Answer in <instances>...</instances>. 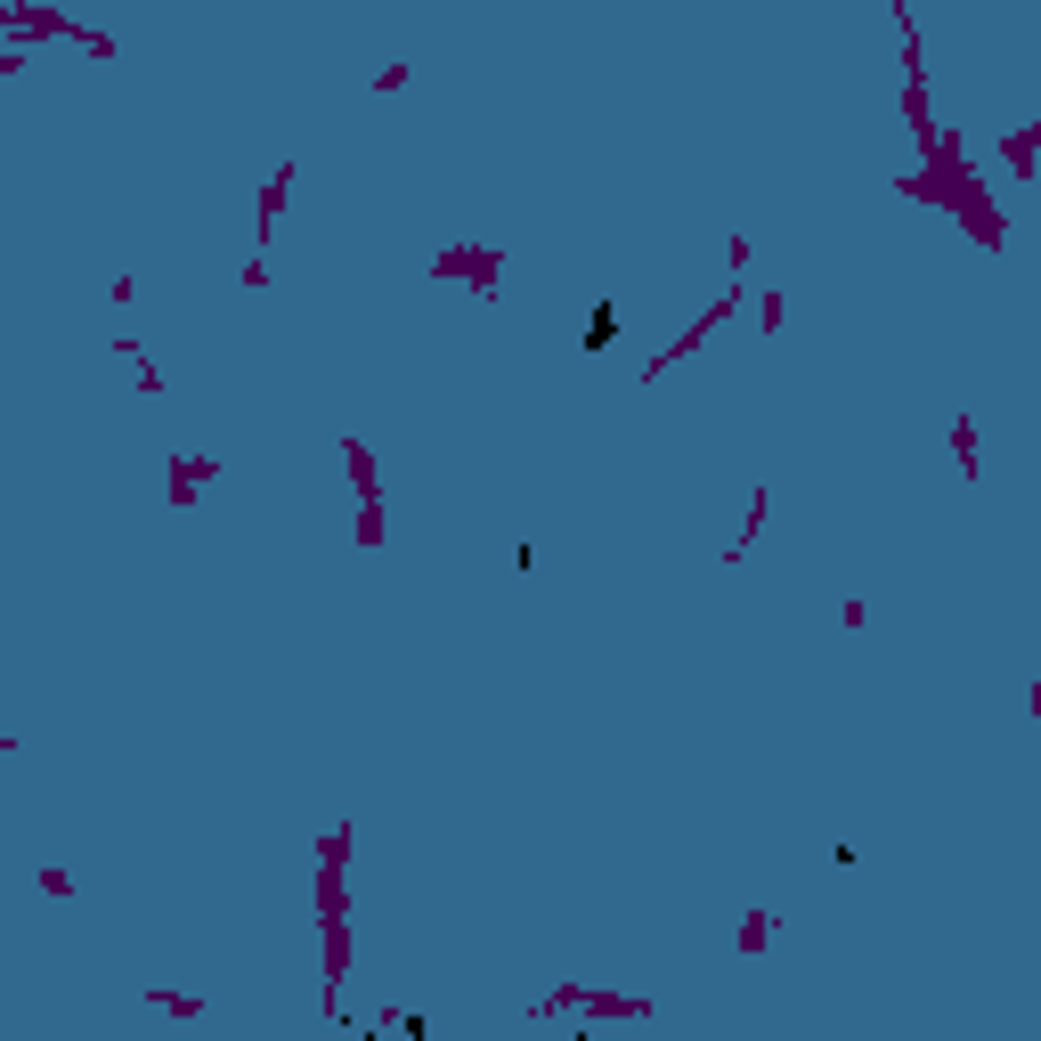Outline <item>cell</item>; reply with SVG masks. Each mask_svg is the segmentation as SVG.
Segmentation results:
<instances>
[{"mask_svg":"<svg viewBox=\"0 0 1041 1041\" xmlns=\"http://www.w3.org/2000/svg\"><path fill=\"white\" fill-rule=\"evenodd\" d=\"M765 936H773V911H757V920L741 928V952H765Z\"/></svg>","mask_w":1041,"mask_h":1041,"instance_id":"4","label":"cell"},{"mask_svg":"<svg viewBox=\"0 0 1041 1041\" xmlns=\"http://www.w3.org/2000/svg\"><path fill=\"white\" fill-rule=\"evenodd\" d=\"M1001 163H1009V179H1017V188H1025V179H1033V122H1025V131H1009V147H1001Z\"/></svg>","mask_w":1041,"mask_h":1041,"instance_id":"2","label":"cell"},{"mask_svg":"<svg viewBox=\"0 0 1041 1041\" xmlns=\"http://www.w3.org/2000/svg\"><path fill=\"white\" fill-rule=\"evenodd\" d=\"M440 277H472V285L488 293V285H497V253H480V244H448V253H440Z\"/></svg>","mask_w":1041,"mask_h":1041,"instance_id":"1","label":"cell"},{"mask_svg":"<svg viewBox=\"0 0 1041 1041\" xmlns=\"http://www.w3.org/2000/svg\"><path fill=\"white\" fill-rule=\"evenodd\" d=\"M619 342V301H602V310L586 318V350H610Z\"/></svg>","mask_w":1041,"mask_h":1041,"instance_id":"3","label":"cell"}]
</instances>
